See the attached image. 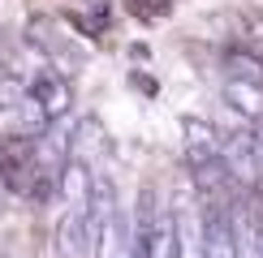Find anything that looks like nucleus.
Segmentation results:
<instances>
[{"mask_svg":"<svg viewBox=\"0 0 263 258\" xmlns=\"http://www.w3.org/2000/svg\"><path fill=\"white\" fill-rule=\"evenodd\" d=\"M57 245L69 258H82L91 250V198L86 202H69V211L57 220Z\"/></svg>","mask_w":263,"mask_h":258,"instance_id":"5","label":"nucleus"},{"mask_svg":"<svg viewBox=\"0 0 263 258\" xmlns=\"http://www.w3.org/2000/svg\"><path fill=\"white\" fill-rule=\"evenodd\" d=\"M129 258H168V207L156 198V189H138L134 228H129Z\"/></svg>","mask_w":263,"mask_h":258,"instance_id":"3","label":"nucleus"},{"mask_svg":"<svg viewBox=\"0 0 263 258\" xmlns=\"http://www.w3.org/2000/svg\"><path fill=\"white\" fill-rule=\"evenodd\" d=\"M30 99H35V107L48 121H57V116L69 112V103H73V91H69V82H65V73H52V69H43L35 82H30Z\"/></svg>","mask_w":263,"mask_h":258,"instance_id":"6","label":"nucleus"},{"mask_svg":"<svg viewBox=\"0 0 263 258\" xmlns=\"http://www.w3.org/2000/svg\"><path fill=\"white\" fill-rule=\"evenodd\" d=\"M255 138H259V146H263V116L255 121Z\"/></svg>","mask_w":263,"mask_h":258,"instance_id":"10","label":"nucleus"},{"mask_svg":"<svg viewBox=\"0 0 263 258\" xmlns=\"http://www.w3.org/2000/svg\"><path fill=\"white\" fill-rule=\"evenodd\" d=\"M224 73L233 82L263 86V56H259V52H224Z\"/></svg>","mask_w":263,"mask_h":258,"instance_id":"8","label":"nucleus"},{"mask_svg":"<svg viewBox=\"0 0 263 258\" xmlns=\"http://www.w3.org/2000/svg\"><path fill=\"white\" fill-rule=\"evenodd\" d=\"M129 228H134V220H125L117 185L108 177H95V189H91V245H95V258H129Z\"/></svg>","mask_w":263,"mask_h":258,"instance_id":"1","label":"nucleus"},{"mask_svg":"<svg viewBox=\"0 0 263 258\" xmlns=\"http://www.w3.org/2000/svg\"><path fill=\"white\" fill-rule=\"evenodd\" d=\"M259 177H263V146H259Z\"/></svg>","mask_w":263,"mask_h":258,"instance_id":"11","label":"nucleus"},{"mask_svg":"<svg viewBox=\"0 0 263 258\" xmlns=\"http://www.w3.org/2000/svg\"><path fill=\"white\" fill-rule=\"evenodd\" d=\"M224 103L233 107V112H242L246 121H259V116H263V86H255V82H233V78H229V82H224Z\"/></svg>","mask_w":263,"mask_h":258,"instance_id":"7","label":"nucleus"},{"mask_svg":"<svg viewBox=\"0 0 263 258\" xmlns=\"http://www.w3.org/2000/svg\"><path fill=\"white\" fill-rule=\"evenodd\" d=\"M0 181H5V189L22 193V198H35V202H43L57 185V177L39 164L35 142H17V138L0 146Z\"/></svg>","mask_w":263,"mask_h":258,"instance_id":"2","label":"nucleus"},{"mask_svg":"<svg viewBox=\"0 0 263 258\" xmlns=\"http://www.w3.org/2000/svg\"><path fill=\"white\" fill-rule=\"evenodd\" d=\"M220 155L229 164V177L237 185H259V138L246 134V129H233V134H220Z\"/></svg>","mask_w":263,"mask_h":258,"instance_id":"4","label":"nucleus"},{"mask_svg":"<svg viewBox=\"0 0 263 258\" xmlns=\"http://www.w3.org/2000/svg\"><path fill=\"white\" fill-rule=\"evenodd\" d=\"M259 236H263V228H259Z\"/></svg>","mask_w":263,"mask_h":258,"instance_id":"12","label":"nucleus"},{"mask_svg":"<svg viewBox=\"0 0 263 258\" xmlns=\"http://www.w3.org/2000/svg\"><path fill=\"white\" fill-rule=\"evenodd\" d=\"M185 155H220V134L207 121H185Z\"/></svg>","mask_w":263,"mask_h":258,"instance_id":"9","label":"nucleus"}]
</instances>
